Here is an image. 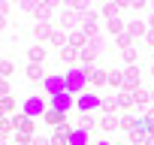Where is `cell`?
<instances>
[{
  "instance_id": "6da1fadb",
  "label": "cell",
  "mask_w": 154,
  "mask_h": 145,
  "mask_svg": "<svg viewBox=\"0 0 154 145\" xmlns=\"http://www.w3.org/2000/svg\"><path fill=\"white\" fill-rule=\"evenodd\" d=\"M91 72H94V69H72V72H63V88H66L69 94H82V88H85L88 79H91Z\"/></svg>"
},
{
  "instance_id": "7a4b0ae2",
  "label": "cell",
  "mask_w": 154,
  "mask_h": 145,
  "mask_svg": "<svg viewBox=\"0 0 154 145\" xmlns=\"http://www.w3.org/2000/svg\"><path fill=\"white\" fill-rule=\"evenodd\" d=\"M75 103H79V109H82L85 115H88L91 109H100V106H103V100H100L97 94H79V100H75Z\"/></svg>"
},
{
  "instance_id": "3957f363",
  "label": "cell",
  "mask_w": 154,
  "mask_h": 145,
  "mask_svg": "<svg viewBox=\"0 0 154 145\" xmlns=\"http://www.w3.org/2000/svg\"><path fill=\"white\" fill-rule=\"evenodd\" d=\"M51 106H54L57 112H63V115H66V109L72 106V94H69V91H60V94H54V100H51Z\"/></svg>"
},
{
  "instance_id": "277c9868",
  "label": "cell",
  "mask_w": 154,
  "mask_h": 145,
  "mask_svg": "<svg viewBox=\"0 0 154 145\" xmlns=\"http://www.w3.org/2000/svg\"><path fill=\"white\" fill-rule=\"evenodd\" d=\"M124 85H127V88H136V91H139V69H136V66H130V69L124 72Z\"/></svg>"
},
{
  "instance_id": "5b68a950",
  "label": "cell",
  "mask_w": 154,
  "mask_h": 145,
  "mask_svg": "<svg viewBox=\"0 0 154 145\" xmlns=\"http://www.w3.org/2000/svg\"><path fill=\"white\" fill-rule=\"evenodd\" d=\"M45 88L51 91V97H54V94H60V91H66V88H63V76H54V79H45Z\"/></svg>"
},
{
  "instance_id": "8992f818",
  "label": "cell",
  "mask_w": 154,
  "mask_h": 145,
  "mask_svg": "<svg viewBox=\"0 0 154 145\" xmlns=\"http://www.w3.org/2000/svg\"><path fill=\"white\" fill-rule=\"evenodd\" d=\"M85 142H88L85 130H69V145H85Z\"/></svg>"
},
{
  "instance_id": "52a82bcc",
  "label": "cell",
  "mask_w": 154,
  "mask_h": 145,
  "mask_svg": "<svg viewBox=\"0 0 154 145\" xmlns=\"http://www.w3.org/2000/svg\"><path fill=\"white\" fill-rule=\"evenodd\" d=\"M45 118H48V124H63V127H66V115H63V112H57V109H51Z\"/></svg>"
},
{
  "instance_id": "ba28073f",
  "label": "cell",
  "mask_w": 154,
  "mask_h": 145,
  "mask_svg": "<svg viewBox=\"0 0 154 145\" xmlns=\"http://www.w3.org/2000/svg\"><path fill=\"white\" fill-rule=\"evenodd\" d=\"M36 112H42V100H27L24 115H36Z\"/></svg>"
},
{
  "instance_id": "9c48e42d",
  "label": "cell",
  "mask_w": 154,
  "mask_h": 145,
  "mask_svg": "<svg viewBox=\"0 0 154 145\" xmlns=\"http://www.w3.org/2000/svg\"><path fill=\"white\" fill-rule=\"evenodd\" d=\"M118 127H124V130H133V127H136V118H133V115H124V118L118 121Z\"/></svg>"
},
{
  "instance_id": "30bf717a",
  "label": "cell",
  "mask_w": 154,
  "mask_h": 145,
  "mask_svg": "<svg viewBox=\"0 0 154 145\" xmlns=\"http://www.w3.org/2000/svg\"><path fill=\"white\" fill-rule=\"evenodd\" d=\"M91 127H94V118H91V115H82V121H79V130H85V133H88Z\"/></svg>"
},
{
  "instance_id": "8fae6325",
  "label": "cell",
  "mask_w": 154,
  "mask_h": 145,
  "mask_svg": "<svg viewBox=\"0 0 154 145\" xmlns=\"http://www.w3.org/2000/svg\"><path fill=\"white\" fill-rule=\"evenodd\" d=\"M115 127H118V118L115 115H106L103 118V130H115Z\"/></svg>"
},
{
  "instance_id": "7c38bea8",
  "label": "cell",
  "mask_w": 154,
  "mask_h": 145,
  "mask_svg": "<svg viewBox=\"0 0 154 145\" xmlns=\"http://www.w3.org/2000/svg\"><path fill=\"white\" fill-rule=\"evenodd\" d=\"M145 33V27H142V21H136V24H130V36H142Z\"/></svg>"
},
{
  "instance_id": "4fadbf2b",
  "label": "cell",
  "mask_w": 154,
  "mask_h": 145,
  "mask_svg": "<svg viewBox=\"0 0 154 145\" xmlns=\"http://www.w3.org/2000/svg\"><path fill=\"white\" fill-rule=\"evenodd\" d=\"M109 85H124V76H121V72H112V76H109Z\"/></svg>"
},
{
  "instance_id": "5bb4252c",
  "label": "cell",
  "mask_w": 154,
  "mask_h": 145,
  "mask_svg": "<svg viewBox=\"0 0 154 145\" xmlns=\"http://www.w3.org/2000/svg\"><path fill=\"white\" fill-rule=\"evenodd\" d=\"M94 57H97L94 48H82V60H94Z\"/></svg>"
},
{
  "instance_id": "9a60e30c",
  "label": "cell",
  "mask_w": 154,
  "mask_h": 145,
  "mask_svg": "<svg viewBox=\"0 0 154 145\" xmlns=\"http://www.w3.org/2000/svg\"><path fill=\"white\" fill-rule=\"evenodd\" d=\"M109 30H112V33H121V21L112 18V21H109Z\"/></svg>"
},
{
  "instance_id": "2e32d148",
  "label": "cell",
  "mask_w": 154,
  "mask_h": 145,
  "mask_svg": "<svg viewBox=\"0 0 154 145\" xmlns=\"http://www.w3.org/2000/svg\"><path fill=\"white\" fill-rule=\"evenodd\" d=\"M133 103V94H121V100H118V106H130Z\"/></svg>"
},
{
  "instance_id": "e0dca14e",
  "label": "cell",
  "mask_w": 154,
  "mask_h": 145,
  "mask_svg": "<svg viewBox=\"0 0 154 145\" xmlns=\"http://www.w3.org/2000/svg\"><path fill=\"white\" fill-rule=\"evenodd\" d=\"M148 42H151V45H154V30H151V33H148Z\"/></svg>"
},
{
  "instance_id": "ac0fdd59",
  "label": "cell",
  "mask_w": 154,
  "mask_h": 145,
  "mask_svg": "<svg viewBox=\"0 0 154 145\" xmlns=\"http://www.w3.org/2000/svg\"><path fill=\"white\" fill-rule=\"evenodd\" d=\"M151 100H154V91H151Z\"/></svg>"
},
{
  "instance_id": "d6986e66",
  "label": "cell",
  "mask_w": 154,
  "mask_h": 145,
  "mask_svg": "<svg viewBox=\"0 0 154 145\" xmlns=\"http://www.w3.org/2000/svg\"><path fill=\"white\" fill-rule=\"evenodd\" d=\"M100 145H109V142H100Z\"/></svg>"
},
{
  "instance_id": "ffe728a7",
  "label": "cell",
  "mask_w": 154,
  "mask_h": 145,
  "mask_svg": "<svg viewBox=\"0 0 154 145\" xmlns=\"http://www.w3.org/2000/svg\"><path fill=\"white\" fill-rule=\"evenodd\" d=\"M151 72H154V66H151Z\"/></svg>"
}]
</instances>
